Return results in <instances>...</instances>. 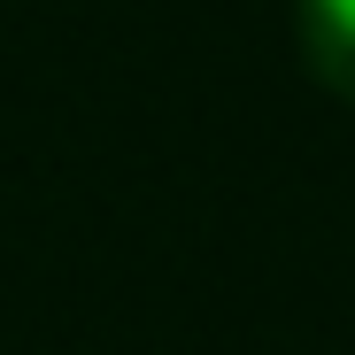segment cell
<instances>
[{
  "mask_svg": "<svg viewBox=\"0 0 355 355\" xmlns=\"http://www.w3.org/2000/svg\"><path fill=\"white\" fill-rule=\"evenodd\" d=\"M302 62L355 108V0H302Z\"/></svg>",
  "mask_w": 355,
  "mask_h": 355,
  "instance_id": "6da1fadb",
  "label": "cell"
}]
</instances>
